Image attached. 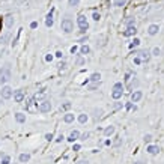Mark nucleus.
I'll list each match as a JSON object with an SVG mask.
<instances>
[{"label":"nucleus","mask_w":164,"mask_h":164,"mask_svg":"<svg viewBox=\"0 0 164 164\" xmlns=\"http://www.w3.org/2000/svg\"><path fill=\"white\" fill-rule=\"evenodd\" d=\"M11 68H9V65L6 66H2L0 68V84H6V83L11 80Z\"/></svg>","instance_id":"1"},{"label":"nucleus","mask_w":164,"mask_h":164,"mask_svg":"<svg viewBox=\"0 0 164 164\" xmlns=\"http://www.w3.org/2000/svg\"><path fill=\"white\" fill-rule=\"evenodd\" d=\"M122 93H124V84H122L120 81L115 83V86H113V90H112V98H113V99L122 98Z\"/></svg>","instance_id":"2"},{"label":"nucleus","mask_w":164,"mask_h":164,"mask_svg":"<svg viewBox=\"0 0 164 164\" xmlns=\"http://www.w3.org/2000/svg\"><path fill=\"white\" fill-rule=\"evenodd\" d=\"M77 24H78L80 32H81V33L87 32V29H89V23H87V20H86V17H84V15H78V17H77Z\"/></svg>","instance_id":"3"},{"label":"nucleus","mask_w":164,"mask_h":164,"mask_svg":"<svg viewBox=\"0 0 164 164\" xmlns=\"http://www.w3.org/2000/svg\"><path fill=\"white\" fill-rule=\"evenodd\" d=\"M60 27H62V30H63L65 33H71L72 30H74V23H72L69 18H65V20H62Z\"/></svg>","instance_id":"4"},{"label":"nucleus","mask_w":164,"mask_h":164,"mask_svg":"<svg viewBox=\"0 0 164 164\" xmlns=\"http://www.w3.org/2000/svg\"><path fill=\"white\" fill-rule=\"evenodd\" d=\"M38 110H39L41 113H48L50 110H51V102H50L48 99L41 101V102H39V105H38Z\"/></svg>","instance_id":"5"},{"label":"nucleus","mask_w":164,"mask_h":164,"mask_svg":"<svg viewBox=\"0 0 164 164\" xmlns=\"http://www.w3.org/2000/svg\"><path fill=\"white\" fill-rule=\"evenodd\" d=\"M0 95H2L3 99H9V98H12L14 90H12V87H9V86H3L2 90H0Z\"/></svg>","instance_id":"6"},{"label":"nucleus","mask_w":164,"mask_h":164,"mask_svg":"<svg viewBox=\"0 0 164 164\" xmlns=\"http://www.w3.org/2000/svg\"><path fill=\"white\" fill-rule=\"evenodd\" d=\"M137 56L142 59V62H149V59H151V50H142V51H139L137 53Z\"/></svg>","instance_id":"7"},{"label":"nucleus","mask_w":164,"mask_h":164,"mask_svg":"<svg viewBox=\"0 0 164 164\" xmlns=\"http://www.w3.org/2000/svg\"><path fill=\"white\" fill-rule=\"evenodd\" d=\"M143 98V92L142 90H132L131 92V102H139Z\"/></svg>","instance_id":"8"},{"label":"nucleus","mask_w":164,"mask_h":164,"mask_svg":"<svg viewBox=\"0 0 164 164\" xmlns=\"http://www.w3.org/2000/svg\"><path fill=\"white\" fill-rule=\"evenodd\" d=\"M78 139H80V132L77 131V130H74V131H71V134L68 135V139H66V140H68V142H71V143H74V142H77Z\"/></svg>","instance_id":"9"},{"label":"nucleus","mask_w":164,"mask_h":164,"mask_svg":"<svg viewBox=\"0 0 164 164\" xmlns=\"http://www.w3.org/2000/svg\"><path fill=\"white\" fill-rule=\"evenodd\" d=\"M23 99H24V92L23 90H15L14 92V101L15 102H23Z\"/></svg>","instance_id":"10"},{"label":"nucleus","mask_w":164,"mask_h":164,"mask_svg":"<svg viewBox=\"0 0 164 164\" xmlns=\"http://www.w3.org/2000/svg\"><path fill=\"white\" fill-rule=\"evenodd\" d=\"M146 151H148V154H151V155H157L160 152V146H157V145H148Z\"/></svg>","instance_id":"11"},{"label":"nucleus","mask_w":164,"mask_h":164,"mask_svg":"<svg viewBox=\"0 0 164 164\" xmlns=\"http://www.w3.org/2000/svg\"><path fill=\"white\" fill-rule=\"evenodd\" d=\"M135 33H137V29H135V26H130V27H127V30L124 32V36H135Z\"/></svg>","instance_id":"12"},{"label":"nucleus","mask_w":164,"mask_h":164,"mask_svg":"<svg viewBox=\"0 0 164 164\" xmlns=\"http://www.w3.org/2000/svg\"><path fill=\"white\" fill-rule=\"evenodd\" d=\"M158 30H160L158 24H151V26L148 27V33L151 35V36H155V35L158 33Z\"/></svg>","instance_id":"13"},{"label":"nucleus","mask_w":164,"mask_h":164,"mask_svg":"<svg viewBox=\"0 0 164 164\" xmlns=\"http://www.w3.org/2000/svg\"><path fill=\"white\" fill-rule=\"evenodd\" d=\"M92 113H93V119H95V120H98V119H101V117H102V113H104V110H102V108H93V110H92Z\"/></svg>","instance_id":"14"},{"label":"nucleus","mask_w":164,"mask_h":164,"mask_svg":"<svg viewBox=\"0 0 164 164\" xmlns=\"http://www.w3.org/2000/svg\"><path fill=\"white\" fill-rule=\"evenodd\" d=\"M18 160H20V163H27V161L30 160V154H27V152H23V154H20Z\"/></svg>","instance_id":"15"},{"label":"nucleus","mask_w":164,"mask_h":164,"mask_svg":"<svg viewBox=\"0 0 164 164\" xmlns=\"http://www.w3.org/2000/svg\"><path fill=\"white\" fill-rule=\"evenodd\" d=\"M116 131V128L113 127V125H110V127H107L105 130H104V135H107V137H110V135H113Z\"/></svg>","instance_id":"16"},{"label":"nucleus","mask_w":164,"mask_h":164,"mask_svg":"<svg viewBox=\"0 0 164 164\" xmlns=\"http://www.w3.org/2000/svg\"><path fill=\"white\" fill-rule=\"evenodd\" d=\"M74 119H75V117H74L72 113H66V115L63 116V122H65V124H72Z\"/></svg>","instance_id":"17"},{"label":"nucleus","mask_w":164,"mask_h":164,"mask_svg":"<svg viewBox=\"0 0 164 164\" xmlns=\"http://www.w3.org/2000/svg\"><path fill=\"white\" fill-rule=\"evenodd\" d=\"M90 81H93V83H99L101 81V74L99 72H93L92 75H90V78H89Z\"/></svg>","instance_id":"18"},{"label":"nucleus","mask_w":164,"mask_h":164,"mask_svg":"<svg viewBox=\"0 0 164 164\" xmlns=\"http://www.w3.org/2000/svg\"><path fill=\"white\" fill-rule=\"evenodd\" d=\"M15 120L18 124H24V122H26V115H23V113H15Z\"/></svg>","instance_id":"19"},{"label":"nucleus","mask_w":164,"mask_h":164,"mask_svg":"<svg viewBox=\"0 0 164 164\" xmlns=\"http://www.w3.org/2000/svg\"><path fill=\"white\" fill-rule=\"evenodd\" d=\"M53 21H54V20H53V11H51L48 15H47V20H45V26H47V27H51V26H53Z\"/></svg>","instance_id":"20"},{"label":"nucleus","mask_w":164,"mask_h":164,"mask_svg":"<svg viewBox=\"0 0 164 164\" xmlns=\"http://www.w3.org/2000/svg\"><path fill=\"white\" fill-rule=\"evenodd\" d=\"M112 2H113V5L117 6V8H122V6H125L128 3V0H112Z\"/></svg>","instance_id":"21"},{"label":"nucleus","mask_w":164,"mask_h":164,"mask_svg":"<svg viewBox=\"0 0 164 164\" xmlns=\"http://www.w3.org/2000/svg\"><path fill=\"white\" fill-rule=\"evenodd\" d=\"M130 80H131V81H130V84H128V89L132 90L134 87H137V86H139V80H137V78H130Z\"/></svg>","instance_id":"22"},{"label":"nucleus","mask_w":164,"mask_h":164,"mask_svg":"<svg viewBox=\"0 0 164 164\" xmlns=\"http://www.w3.org/2000/svg\"><path fill=\"white\" fill-rule=\"evenodd\" d=\"M77 119H78V122H80V124H86V122H87V119H89V116L86 115V113H81V115H78Z\"/></svg>","instance_id":"23"},{"label":"nucleus","mask_w":164,"mask_h":164,"mask_svg":"<svg viewBox=\"0 0 164 164\" xmlns=\"http://www.w3.org/2000/svg\"><path fill=\"white\" fill-rule=\"evenodd\" d=\"M89 51H90V48H89V45H81V47H80V54H83V56L89 54Z\"/></svg>","instance_id":"24"},{"label":"nucleus","mask_w":164,"mask_h":164,"mask_svg":"<svg viewBox=\"0 0 164 164\" xmlns=\"http://www.w3.org/2000/svg\"><path fill=\"white\" fill-rule=\"evenodd\" d=\"M139 45H140V39H139V38H134V39H132V42L130 44V48H134V47H139Z\"/></svg>","instance_id":"25"},{"label":"nucleus","mask_w":164,"mask_h":164,"mask_svg":"<svg viewBox=\"0 0 164 164\" xmlns=\"http://www.w3.org/2000/svg\"><path fill=\"white\" fill-rule=\"evenodd\" d=\"M71 105H72V104L66 101V102H63V104L60 105V110H69V108H71Z\"/></svg>","instance_id":"26"},{"label":"nucleus","mask_w":164,"mask_h":164,"mask_svg":"<svg viewBox=\"0 0 164 164\" xmlns=\"http://www.w3.org/2000/svg\"><path fill=\"white\" fill-rule=\"evenodd\" d=\"M125 24H127V27H130V26H134V18H132V17H128V18L125 20Z\"/></svg>","instance_id":"27"},{"label":"nucleus","mask_w":164,"mask_h":164,"mask_svg":"<svg viewBox=\"0 0 164 164\" xmlns=\"http://www.w3.org/2000/svg\"><path fill=\"white\" fill-rule=\"evenodd\" d=\"M9 163H11V157H9V155H3L2 163H0V164H9Z\"/></svg>","instance_id":"28"},{"label":"nucleus","mask_w":164,"mask_h":164,"mask_svg":"<svg viewBox=\"0 0 164 164\" xmlns=\"http://www.w3.org/2000/svg\"><path fill=\"white\" fill-rule=\"evenodd\" d=\"M151 54H152V56H157V57H158V56L161 54V50L158 48V47H155V48H154L152 51H151Z\"/></svg>","instance_id":"29"},{"label":"nucleus","mask_w":164,"mask_h":164,"mask_svg":"<svg viewBox=\"0 0 164 164\" xmlns=\"http://www.w3.org/2000/svg\"><path fill=\"white\" fill-rule=\"evenodd\" d=\"M6 18H8V20H6V26L11 27V26L14 24V18H12V17H6Z\"/></svg>","instance_id":"30"},{"label":"nucleus","mask_w":164,"mask_h":164,"mask_svg":"<svg viewBox=\"0 0 164 164\" xmlns=\"http://www.w3.org/2000/svg\"><path fill=\"white\" fill-rule=\"evenodd\" d=\"M125 108H127V110H135V105H134L132 102H128V104L125 105Z\"/></svg>","instance_id":"31"},{"label":"nucleus","mask_w":164,"mask_h":164,"mask_svg":"<svg viewBox=\"0 0 164 164\" xmlns=\"http://www.w3.org/2000/svg\"><path fill=\"white\" fill-rule=\"evenodd\" d=\"M143 140H145V143H151V142H152V135H151V134H146Z\"/></svg>","instance_id":"32"},{"label":"nucleus","mask_w":164,"mask_h":164,"mask_svg":"<svg viewBox=\"0 0 164 164\" xmlns=\"http://www.w3.org/2000/svg\"><path fill=\"white\" fill-rule=\"evenodd\" d=\"M68 3H69V6H77L80 3V0H69Z\"/></svg>","instance_id":"33"},{"label":"nucleus","mask_w":164,"mask_h":164,"mask_svg":"<svg viewBox=\"0 0 164 164\" xmlns=\"http://www.w3.org/2000/svg\"><path fill=\"white\" fill-rule=\"evenodd\" d=\"M89 135H90L89 132H84V134H81V135H80V139H78V140H86V139H89Z\"/></svg>","instance_id":"34"},{"label":"nucleus","mask_w":164,"mask_h":164,"mask_svg":"<svg viewBox=\"0 0 164 164\" xmlns=\"http://www.w3.org/2000/svg\"><path fill=\"white\" fill-rule=\"evenodd\" d=\"M134 63H135V65H140V63H142V59H140L139 56H135V57H134Z\"/></svg>","instance_id":"35"},{"label":"nucleus","mask_w":164,"mask_h":164,"mask_svg":"<svg viewBox=\"0 0 164 164\" xmlns=\"http://www.w3.org/2000/svg\"><path fill=\"white\" fill-rule=\"evenodd\" d=\"M92 17H93V20H95V21H99V18H101V15H99L98 12H93V15H92Z\"/></svg>","instance_id":"36"},{"label":"nucleus","mask_w":164,"mask_h":164,"mask_svg":"<svg viewBox=\"0 0 164 164\" xmlns=\"http://www.w3.org/2000/svg\"><path fill=\"white\" fill-rule=\"evenodd\" d=\"M45 140H48V142L53 140V134H51V132H50V134H45Z\"/></svg>","instance_id":"37"},{"label":"nucleus","mask_w":164,"mask_h":164,"mask_svg":"<svg viewBox=\"0 0 164 164\" xmlns=\"http://www.w3.org/2000/svg\"><path fill=\"white\" fill-rule=\"evenodd\" d=\"M74 164H89V161L87 160H78L77 163H74Z\"/></svg>","instance_id":"38"},{"label":"nucleus","mask_w":164,"mask_h":164,"mask_svg":"<svg viewBox=\"0 0 164 164\" xmlns=\"http://www.w3.org/2000/svg\"><path fill=\"white\" fill-rule=\"evenodd\" d=\"M36 27H38V23L36 21H32L30 23V29H36Z\"/></svg>","instance_id":"39"},{"label":"nucleus","mask_w":164,"mask_h":164,"mask_svg":"<svg viewBox=\"0 0 164 164\" xmlns=\"http://www.w3.org/2000/svg\"><path fill=\"white\" fill-rule=\"evenodd\" d=\"M83 63H84V59L83 57H78L77 59V65H83Z\"/></svg>","instance_id":"40"},{"label":"nucleus","mask_w":164,"mask_h":164,"mask_svg":"<svg viewBox=\"0 0 164 164\" xmlns=\"http://www.w3.org/2000/svg\"><path fill=\"white\" fill-rule=\"evenodd\" d=\"M63 139H65V137H63V134H60V135H59V137L56 139V142H57V143H60V142H62Z\"/></svg>","instance_id":"41"},{"label":"nucleus","mask_w":164,"mask_h":164,"mask_svg":"<svg viewBox=\"0 0 164 164\" xmlns=\"http://www.w3.org/2000/svg\"><path fill=\"white\" fill-rule=\"evenodd\" d=\"M77 47H75V45H74V47H71V53H72V54H75V53H77Z\"/></svg>","instance_id":"42"},{"label":"nucleus","mask_w":164,"mask_h":164,"mask_svg":"<svg viewBox=\"0 0 164 164\" xmlns=\"http://www.w3.org/2000/svg\"><path fill=\"white\" fill-rule=\"evenodd\" d=\"M45 60H47V62H51V60H53V56H51V54L45 56Z\"/></svg>","instance_id":"43"},{"label":"nucleus","mask_w":164,"mask_h":164,"mask_svg":"<svg viewBox=\"0 0 164 164\" xmlns=\"http://www.w3.org/2000/svg\"><path fill=\"white\" fill-rule=\"evenodd\" d=\"M80 148H81L80 145H74V148H72V151H80Z\"/></svg>","instance_id":"44"},{"label":"nucleus","mask_w":164,"mask_h":164,"mask_svg":"<svg viewBox=\"0 0 164 164\" xmlns=\"http://www.w3.org/2000/svg\"><path fill=\"white\" fill-rule=\"evenodd\" d=\"M62 56H63V53H62V51H57V53H56V57H59V59H60Z\"/></svg>","instance_id":"45"},{"label":"nucleus","mask_w":164,"mask_h":164,"mask_svg":"<svg viewBox=\"0 0 164 164\" xmlns=\"http://www.w3.org/2000/svg\"><path fill=\"white\" fill-rule=\"evenodd\" d=\"M134 164H145V163H143V161H135Z\"/></svg>","instance_id":"46"},{"label":"nucleus","mask_w":164,"mask_h":164,"mask_svg":"<svg viewBox=\"0 0 164 164\" xmlns=\"http://www.w3.org/2000/svg\"><path fill=\"white\" fill-rule=\"evenodd\" d=\"M0 29H2V20H0Z\"/></svg>","instance_id":"47"}]
</instances>
